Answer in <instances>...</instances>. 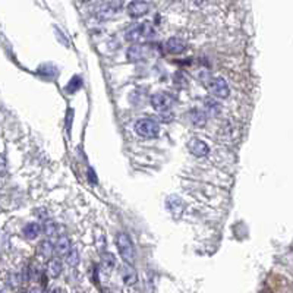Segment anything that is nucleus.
<instances>
[{"instance_id":"f257e3e1","label":"nucleus","mask_w":293,"mask_h":293,"mask_svg":"<svg viewBox=\"0 0 293 293\" xmlns=\"http://www.w3.org/2000/svg\"><path fill=\"white\" fill-rule=\"evenodd\" d=\"M154 36H156L154 27L150 22H142V24L132 27L126 33V40L130 42H142L154 39Z\"/></svg>"},{"instance_id":"f03ea898","label":"nucleus","mask_w":293,"mask_h":293,"mask_svg":"<svg viewBox=\"0 0 293 293\" xmlns=\"http://www.w3.org/2000/svg\"><path fill=\"white\" fill-rule=\"evenodd\" d=\"M116 245H118V250H119L121 256L124 258V261L127 262V264H133V261H135V248H133V244H132L130 238L124 232L118 233Z\"/></svg>"},{"instance_id":"7ed1b4c3","label":"nucleus","mask_w":293,"mask_h":293,"mask_svg":"<svg viewBox=\"0 0 293 293\" xmlns=\"http://www.w3.org/2000/svg\"><path fill=\"white\" fill-rule=\"evenodd\" d=\"M135 132L142 138H156L160 132V126L153 119H139L135 124Z\"/></svg>"},{"instance_id":"20e7f679","label":"nucleus","mask_w":293,"mask_h":293,"mask_svg":"<svg viewBox=\"0 0 293 293\" xmlns=\"http://www.w3.org/2000/svg\"><path fill=\"white\" fill-rule=\"evenodd\" d=\"M173 103H174V97L170 92H156L151 97V106L160 113H166L173 106Z\"/></svg>"},{"instance_id":"39448f33","label":"nucleus","mask_w":293,"mask_h":293,"mask_svg":"<svg viewBox=\"0 0 293 293\" xmlns=\"http://www.w3.org/2000/svg\"><path fill=\"white\" fill-rule=\"evenodd\" d=\"M209 92L217 98H227L229 94H230V88H229L227 83L223 78H218V77L209 80Z\"/></svg>"},{"instance_id":"423d86ee","label":"nucleus","mask_w":293,"mask_h":293,"mask_svg":"<svg viewBox=\"0 0 293 293\" xmlns=\"http://www.w3.org/2000/svg\"><path fill=\"white\" fill-rule=\"evenodd\" d=\"M188 148H189V151H191L195 157H206L209 153V145H207L203 139H200V138H192V139L188 142Z\"/></svg>"},{"instance_id":"0eeeda50","label":"nucleus","mask_w":293,"mask_h":293,"mask_svg":"<svg viewBox=\"0 0 293 293\" xmlns=\"http://www.w3.org/2000/svg\"><path fill=\"white\" fill-rule=\"evenodd\" d=\"M150 10V3L147 1H130L127 4V15L132 18L144 16Z\"/></svg>"},{"instance_id":"6e6552de","label":"nucleus","mask_w":293,"mask_h":293,"mask_svg":"<svg viewBox=\"0 0 293 293\" xmlns=\"http://www.w3.org/2000/svg\"><path fill=\"white\" fill-rule=\"evenodd\" d=\"M121 274H122V279H124L125 285H127V286H133V285L138 282V276H136V271H135V268L132 267V264L125 262V264L122 265Z\"/></svg>"},{"instance_id":"1a4fd4ad","label":"nucleus","mask_w":293,"mask_h":293,"mask_svg":"<svg viewBox=\"0 0 293 293\" xmlns=\"http://www.w3.org/2000/svg\"><path fill=\"white\" fill-rule=\"evenodd\" d=\"M71 241L68 236H60L54 245V253L57 256H68V253L71 252Z\"/></svg>"},{"instance_id":"9d476101","label":"nucleus","mask_w":293,"mask_h":293,"mask_svg":"<svg viewBox=\"0 0 293 293\" xmlns=\"http://www.w3.org/2000/svg\"><path fill=\"white\" fill-rule=\"evenodd\" d=\"M126 56L130 62H139L142 59H145L147 56V48L144 45H132L127 48Z\"/></svg>"},{"instance_id":"9b49d317","label":"nucleus","mask_w":293,"mask_h":293,"mask_svg":"<svg viewBox=\"0 0 293 293\" xmlns=\"http://www.w3.org/2000/svg\"><path fill=\"white\" fill-rule=\"evenodd\" d=\"M185 48H186L185 42L180 40V39H177V37H171L166 42V50H167L168 53H171V54H180V53L185 51Z\"/></svg>"},{"instance_id":"f8f14e48","label":"nucleus","mask_w":293,"mask_h":293,"mask_svg":"<svg viewBox=\"0 0 293 293\" xmlns=\"http://www.w3.org/2000/svg\"><path fill=\"white\" fill-rule=\"evenodd\" d=\"M122 7V3H116V1H109V3H103L100 6V10L98 13L104 18H109V16H113L119 9Z\"/></svg>"},{"instance_id":"ddd939ff","label":"nucleus","mask_w":293,"mask_h":293,"mask_svg":"<svg viewBox=\"0 0 293 293\" xmlns=\"http://www.w3.org/2000/svg\"><path fill=\"white\" fill-rule=\"evenodd\" d=\"M188 118H189L191 124L195 126H204L207 124V113L203 112V110H198V109L191 110Z\"/></svg>"},{"instance_id":"4468645a","label":"nucleus","mask_w":293,"mask_h":293,"mask_svg":"<svg viewBox=\"0 0 293 293\" xmlns=\"http://www.w3.org/2000/svg\"><path fill=\"white\" fill-rule=\"evenodd\" d=\"M42 227L40 226V223L33 221V223L25 224V227H24L22 233H24V236H25L27 239H36V238L42 233Z\"/></svg>"},{"instance_id":"2eb2a0df","label":"nucleus","mask_w":293,"mask_h":293,"mask_svg":"<svg viewBox=\"0 0 293 293\" xmlns=\"http://www.w3.org/2000/svg\"><path fill=\"white\" fill-rule=\"evenodd\" d=\"M47 273L51 279H57L62 274V262L59 259H51L47 267Z\"/></svg>"},{"instance_id":"dca6fc26","label":"nucleus","mask_w":293,"mask_h":293,"mask_svg":"<svg viewBox=\"0 0 293 293\" xmlns=\"http://www.w3.org/2000/svg\"><path fill=\"white\" fill-rule=\"evenodd\" d=\"M204 109H206L207 115L214 116V115L220 113L221 106H220V103H218L217 100H214V98H207V100L204 101Z\"/></svg>"},{"instance_id":"f3484780","label":"nucleus","mask_w":293,"mask_h":293,"mask_svg":"<svg viewBox=\"0 0 293 293\" xmlns=\"http://www.w3.org/2000/svg\"><path fill=\"white\" fill-rule=\"evenodd\" d=\"M42 230H44L45 236H48V238L56 236V235H57V232H59L57 224H56L54 221H51V220H45V221H44V224H42Z\"/></svg>"},{"instance_id":"a211bd4d","label":"nucleus","mask_w":293,"mask_h":293,"mask_svg":"<svg viewBox=\"0 0 293 293\" xmlns=\"http://www.w3.org/2000/svg\"><path fill=\"white\" fill-rule=\"evenodd\" d=\"M53 252H54V247H53V244H51L48 239H45L42 245H40V253H42L44 258H50V256L53 255Z\"/></svg>"},{"instance_id":"6ab92c4d","label":"nucleus","mask_w":293,"mask_h":293,"mask_svg":"<svg viewBox=\"0 0 293 293\" xmlns=\"http://www.w3.org/2000/svg\"><path fill=\"white\" fill-rule=\"evenodd\" d=\"M182 201L177 198V197H171L167 200V209L171 211V212H180L182 211Z\"/></svg>"},{"instance_id":"aec40b11","label":"nucleus","mask_w":293,"mask_h":293,"mask_svg":"<svg viewBox=\"0 0 293 293\" xmlns=\"http://www.w3.org/2000/svg\"><path fill=\"white\" fill-rule=\"evenodd\" d=\"M66 262H68L71 267H77V265L80 264V253H78V250H77V248H72L71 252L68 253Z\"/></svg>"},{"instance_id":"412c9836","label":"nucleus","mask_w":293,"mask_h":293,"mask_svg":"<svg viewBox=\"0 0 293 293\" xmlns=\"http://www.w3.org/2000/svg\"><path fill=\"white\" fill-rule=\"evenodd\" d=\"M21 282H22V277H21L19 274H16V273L9 274V279H7V285H9V288L15 289V288H18V286L21 285Z\"/></svg>"},{"instance_id":"4be33fe9","label":"nucleus","mask_w":293,"mask_h":293,"mask_svg":"<svg viewBox=\"0 0 293 293\" xmlns=\"http://www.w3.org/2000/svg\"><path fill=\"white\" fill-rule=\"evenodd\" d=\"M103 264H104L106 267H109V268H113L115 264H116L115 255H113V253H106V255L103 256Z\"/></svg>"},{"instance_id":"5701e85b","label":"nucleus","mask_w":293,"mask_h":293,"mask_svg":"<svg viewBox=\"0 0 293 293\" xmlns=\"http://www.w3.org/2000/svg\"><path fill=\"white\" fill-rule=\"evenodd\" d=\"M28 293H42V291L39 288V286H33V288L28 291Z\"/></svg>"}]
</instances>
